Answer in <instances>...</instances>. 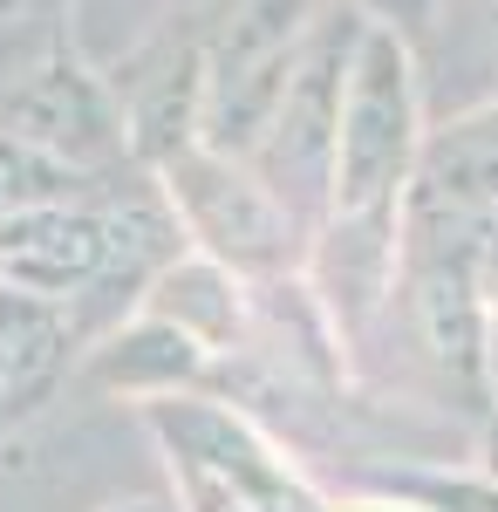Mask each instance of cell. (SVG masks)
Listing matches in <instances>:
<instances>
[{
  "label": "cell",
  "instance_id": "9c48e42d",
  "mask_svg": "<svg viewBox=\"0 0 498 512\" xmlns=\"http://www.w3.org/2000/svg\"><path fill=\"white\" fill-rule=\"evenodd\" d=\"M69 41V0H0V82Z\"/></svg>",
  "mask_w": 498,
  "mask_h": 512
},
{
  "label": "cell",
  "instance_id": "277c9868",
  "mask_svg": "<svg viewBox=\"0 0 498 512\" xmlns=\"http://www.w3.org/2000/svg\"><path fill=\"white\" fill-rule=\"evenodd\" d=\"M0 137L69 164V171H96L130 151L110 82L76 55V41H55L21 76L0 82Z\"/></svg>",
  "mask_w": 498,
  "mask_h": 512
},
{
  "label": "cell",
  "instance_id": "52a82bcc",
  "mask_svg": "<svg viewBox=\"0 0 498 512\" xmlns=\"http://www.w3.org/2000/svg\"><path fill=\"white\" fill-rule=\"evenodd\" d=\"M62 349H69L62 308L28 294V287H7L0 280V410H21L55 376Z\"/></svg>",
  "mask_w": 498,
  "mask_h": 512
},
{
  "label": "cell",
  "instance_id": "ba28073f",
  "mask_svg": "<svg viewBox=\"0 0 498 512\" xmlns=\"http://www.w3.org/2000/svg\"><path fill=\"white\" fill-rule=\"evenodd\" d=\"M151 315L178 321L198 349L232 342V335H239V287H232V267H219L212 253H192V260H178V267H164Z\"/></svg>",
  "mask_w": 498,
  "mask_h": 512
},
{
  "label": "cell",
  "instance_id": "30bf717a",
  "mask_svg": "<svg viewBox=\"0 0 498 512\" xmlns=\"http://www.w3.org/2000/svg\"><path fill=\"white\" fill-rule=\"evenodd\" d=\"M355 7H369V14H383L376 28H423V14H430V0H355Z\"/></svg>",
  "mask_w": 498,
  "mask_h": 512
},
{
  "label": "cell",
  "instance_id": "8992f818",
  "mask_svg": "<svg viewBox=\"0 0 498 512\" xmlns=\"http://www.w3.org/2000/svg\"><path fill=\"white\" fill-rule=\"evenodd\" d=\"M198 369H205V349L164 315H144L137 328H123L110 349H96V362H89V376L123 396H185L198 383Z\"/></svg>",
  "mask_w": 498,
  "mask_h": 512
},
{
  "label": "cell",
  "instance_id": "6da1fadb",
  "mask_svg": "<svg viewBox=\"0 0 498 512\" xmlns=\"http://www.w3.org/2000/svg\"><path fill=\"white\" fill-rule=\"evenodd\" d=\"M144 424L171 458L185 512H335L287 472V458L246 417L205 396H151Z\"/></svg>",
  "mask_w": 498,
  "mask_h": 512
},
{
  "label": "cell",
  "instance_id": "5b68a950",
  "mask_svg": "<svg viewBox=\"0 0 498 512\" xmlns=\"http://www.w3.org/2000/svg\"><path fill=\"white\" fill-rule=\"evenodd\" d=\"M157 178H164V198H171L178 226H185L219 267L280 274V260L294 253V219H287V205H280L260 178H246L232 158L192 144V151H178L171 164H157Z\"/></svg>",
  "mask_w": 498,
  "mask_h": 512
},
{
  "label": "cell",
  "instance_id": "3957f363",
  "mask_svg": "<svg viewBox=\"0 0 498 512\" xmlns=\"http://www.w3.org/2000/svg\"><path fill=\"white\" fill-rule=\"evenodd\" d=\"M355 28L362 21H348L342 0L321 7V21L307 28L301 62H294V76L280 89V110H273L267 137H260V151H267V178L260 185L287 205V219H294V205H328L335 123H342V76H348Z\"/></svg>",
  "mask_w": 498,
  "mask_h": 512
},
{
  "label": "cell",
  "instance_id": "7a4b0ae2",
  "mask_svg": "<svg viewBox=\"0 0 498 512\" xmlns=\"http://www.w3.org/2000/svg\"><path fill=\"white\" fill-rule=\"evenodd\" d=\"M403 158H410V62H403V41L369 21V28H355L342 76L328 219L335 226H383Z\"/></svg>",
  "mask_w": 498,
  "mask_h": 512
}]
</instances>
